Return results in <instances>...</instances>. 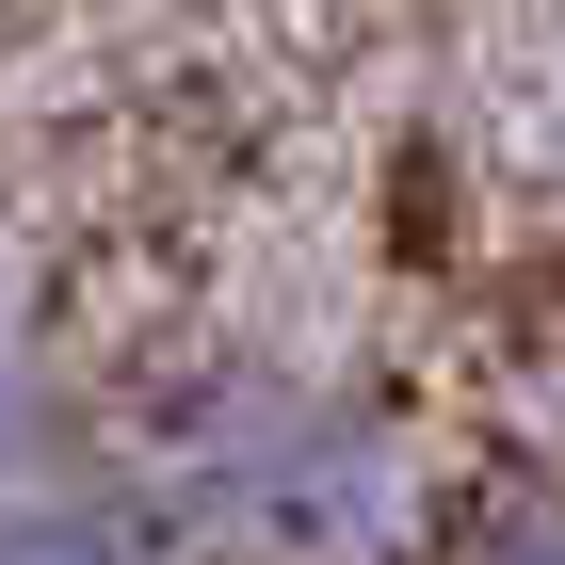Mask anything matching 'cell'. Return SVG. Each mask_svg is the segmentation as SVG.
<instances>
[{"label":"cell","instance_id":"cell-1","mask_svg":"<svg viewBox=\"0 0 565 565\" xmlns=\"http://www.w3.org/2000/svg\"><path fill=\"white\" fill-rule=\"evenodd\" d=\"M0 565H162V550H146L114 501H33V518L0 533Z\"/></svg>","mask_w":565,"mask_h":565},{"label":"cell","instance_id":"cell-2","mask_svg":"<svg viewBox=\"0 0 565 565\" xmlns=\"http://www.w3.org/2000/svg\"><path fill=\"white\" fill-rule=\"evenodd\" d=\"M484 565H565V518H518V533H501Z\"/></svg>","mask_w":565,"mask_h":565},{"label":"cell","instance_id":"cell-3","mask_svg":"<svg viewBox=\"0 0 565 565\" xmlns=\"http://www.w3.org/2000/svg\"><path fill=\"white\" fill-rule=\"evenodd\" d=\"M17 420H33V404H17V355H0V469H17Z\"/></svg>","mask_w":565,"mask_h":565}]
</instances>
